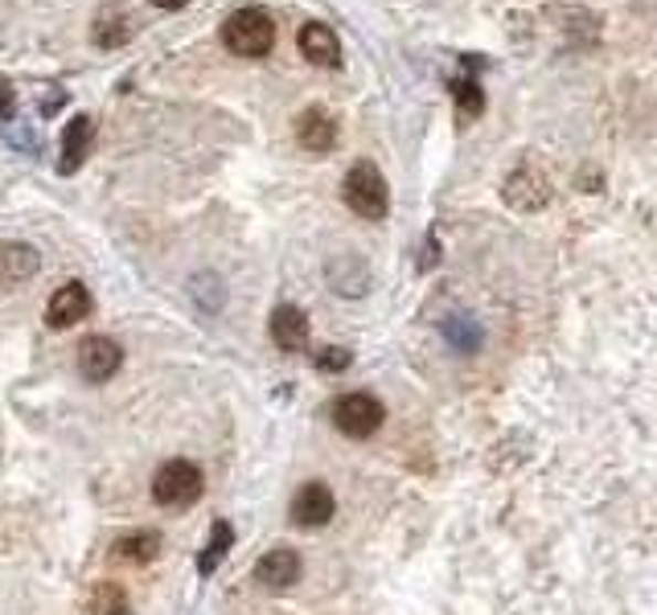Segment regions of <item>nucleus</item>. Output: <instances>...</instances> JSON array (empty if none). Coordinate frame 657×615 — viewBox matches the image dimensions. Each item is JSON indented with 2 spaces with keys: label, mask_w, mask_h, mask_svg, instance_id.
Segmentation results:
<instances>
[{
  "label": "nucleus",
  "mask_w": 657,
  "mask_h": 615,
  "mask_svg": "<svg viewBox=\"0 0 657 615\" xmlns=\"http://www.w3.org/2000/svg\"><path fill=\"white\" fill-rule=\"evenodd\" d=\"M222 45L239 57L272 54V45H276V21H272V13L255 9V4L234 9V13L222 21Z\"/></svg>",
  "instance_id": "1"
},
{
  "label": "nucleus",
  "mask_w": 657,
  "mask_h": 615,
  "mask_svg": "<svg viewBox=\"0 0 657 615\" xmlns=\"http://www.w3.org/2000/svg\"><path fill=\"white\" fill-rule=\"evenodd\" d=\"M341 198H346V205H350L353 214L370 218V222L386 218V210H391V189H386V177H382L370 160H362V165H353V169L346 172Z\"/></svg>",
  "instance_id": "2"
},
{
  "label": "nucleus",
  "mask_w": 657,
  "mask_h": 615,
  "mask_svg": "<svg viewBox=\"0 0 657 615\" xmlns=\"http://www.w3.org/2000/svg\"><path fill=\"white\" fill-rule=\"evenodd\" d=\"M202 468L190 464V459H169L157 468L152 476V501L161 505V509H190L198 497H202Z\"/></svg>",
  "instance_id": "3"
},
{
  "label": "nucleus",
  "mask_w": 657,
  "mask_h": 615,
  "mask_svg": "<svg viewBox=\"0 0 657 615\" xmlns=\"http://www.w3.org/2000/svg\"><path fill=\"white\" fill-rule=\"evenodd\" d=\"M382 423H386V406H382L374 394H365V390L341 394V399L333 402V427L341 431V435H350V439L379 435Z\"/></svg>",
  "instance_id": "4"
},
{
  "label": "nucleus",
  "mask_w": 657,
  "mask_h": 615,
  "mask_svg": "<svg viewBox=\"0 0 657 615\" xmlns=\"http://www.w3.org/2000/svg\"><path fill=\"white\" fill-rule=\"evenodd\" d=\"M78 373H83V382H91V386H103V382H112L119 373V365H124V349H119L112 337H87V341L78 344Z\"/></svg>",
  "instance_id": "5"
},
{
  "label": "nucleus",
  "mask_w": 657,
  "mask_h": 615,
  "mask_svg": "<svg viewBox=\"0 0 657 615\" xmlns=\"http://www.w3.org/2000/svg\"><path fill=\"white\" fill-rule=\"evenodd\" d=\"M501 198L510 201L513 210H542L547 198H551V181H547V172L534 169V165H518V169L506 177V185H501Z\"/></svg>",
  "instance_id": "6"
},
{
  "label": "nucleus",
  "mask_w": 657,
  "mask_h": 615,
  "mask_svg": "<svg viewBox=\"0 0 657 615\" xmlns=\"http://www.w3.org/2000/svg\"><path fill=\"white\" fill-rule=\"evenodd\" d=\"M136 29H140L136 13H131L128 4L112 0V4H103L99 13H95V21H91V42L99 45V50H119V45H128L131 38H136Z\"/></svg>",
  "instance_id": "7"
},
{
  "label": "nucleus",
  "mask_w": 657,
  "mask_h": 615,
  "mask_svg": "<svg viewBox=\"0 0 657 615\" xmlns=\"http://www.w3.org/2000/svg\"><path fill=\"white\" fill-rule=\"evenodd\" d=\"M337 513V501L333 492H329V485H321V480H308V485L296 488L293 497V521L300 526V530H321V526H329Z\"/></svg>",
  "instance_id": "8"
},
{
  "label": "nucleus",
  "mask_w": 657,
  "mask_h": 615,
  "mask_svg": "<svg viewBox=\"0 0 657 615\" xmlns=\"http://www.w3.org/2000/svg\"><path fill=\"white\" fill-rule=\"evenodd\" d=\"M91 316V291L87 284H78V279H66V284L50 296L45 304V325L50 329H71L78 320H87Z\"/></svg>",
  "instance_id": "9"
},
{
  "label": "nucleus",
  "mask_w": 657,
  "mask_h": 615,
  "mask_svg": "<svg viewBox=\"0 0 657 615\" xmlns=\"http://www.w3.org/2000/svg\"><path fill=\"white\" fill-rule=\"evenodd\" d=\"M300 579V554L293 545H272L259 562H255V583L267 591H288Z\"/></svg>",
  "instance_id": "10"
},
{
  "label": "nucleus",
  "mask_w": 657,
  "mask_h": 615,
  "mask_svg": "<svg viewBox=\"0 0 657 615\" xmlns=\"http://www.w3.org/2000/svg\"><path fill=\"white\" fill-rule=\"evenodd\" d=\"M296 144H300L305 152H317V157L333 152V144H337L333 115L325 112V107H305V112L296 115Z\"/></svg>",
  "instance_id": "11"
},
{
  "label": "nucleus",
  "mask_w": 657,
  "mask_h": 615,
  "mask_svg": "<svg viewBox=\"0 0 657 615\" xmlns=\"http://www.w3.org/2000/svg\"><path fill=\"white\" fill-rule=\"evenodd\" d=\"M267 329H272V341H276V349H284V353H305L308 316L300 312L296 304H279L276 312H272V320H267Z\"/></svg>",
  "instance_id": "12"
},
{
  "label": "nucleus",
  "mask_w": 657,
  "mask_h": 615,
  "mask_svg": "<svg viewBox=\"0 0 657 615\" xmlns=\"http://www.w3.org/2000/svg\"><path fill=\"white\" fill-rule=\"evenodd\" d=\"M91 140H95V119L91 115H74L66 131H62V160H59V172L62 177H71V172L83 169V160L91 152Z\"/></svg>",
  "instance_id": "13"
},
{
  "label": "nucleus",
  "mask_w": 657,
  "mask_h": 615,
  "mask_svg": "<svg viewBox=\"0 0 657 615\" xmlns=\"http://www.w3.org/2000/svg\"><path fill=\"white\" fill-rule=\"evenodd\" d=\"M42 267V255H38V246L30 243H0V284L4 287H17L33 279Z\"/></svg>",
  "instance_id": "14"
},
{
  "label": "nucleus",
  "mask_w": 657,
  "mask_h": 615,
  "mask_svg": "<svg viewBox=\"0 0 657 615\" xmlns=\"http://www.w3.org/2000/svg\"><path fill=\"white\" fill-rule=\"evenodd\" d=\"M296 45H300V54H305L312 66H337V62H341V42H337L333 29L321 25V21H308V25L300 29V38H296Z\"/></svg>",
  "instance_id": "15"
},
{
  "label": "nucleus",
  "mask_w": 657,
  "mask_h": 615,
  "mask_svg": "<svg viewBox=\"0 0 657 615\" xmlns=\"http://www.w3.org/2000/svg\"><path fill=\"white\" fill-rule=\"evenodd\" d=\"M329 279H333V291H341V296H362L370 287V272H365V263L353 251H346V255H337L329 263Z\"/></svg>",
  "instance_id": "16"
},
{
  "label": "nucleus",
  "mask_w": 657,
  "mask_h": 615,
  "mask_svg": "<svg viewBox=\"0 0 657 615\" xmlns=\"http://www.w3.org/2000/svg\"><path fill=\"white\" fill-rule=\"evenodd\" d=\"M116 559L119 562H131V566H145V562H152L157 554H161V533L152 530H136V533H124L116 545Z\"/></svg>",
  "instance_id": "17"
},
{
  "label": "nucleus",
  "mask_w": 657,
  "mask_h": 615,
  "mask_svg": "<svg viewBox=\"0 0 657 615\" xmlns=\"http://www.w3.org/2000/svg\"><path fill=\"white\" fill-rule=\"evenodd\" d=\"M231 545H234L231 521H214V526H210V538H205V545H202V554H198V574L219 571V562L231 554Z\"/></svg>",
  "instance_id": "18"
},
{
  "label": "nucleus",
  "mask_w": 657,
  "mask_h": 615,
  "mask_svg": "<svg viewBox=\"0 0 657 615\" xmlns=\"http://www.w3.org/2000/svg\"><path fill=\"white\" fill-rule=\"evenodd\" d=\"M444 337H448L460 353H473V349L481 344V329H477L468 316H448V320H444Z\"/></svg>",
  "instance_id": "19"
},
{
  "label": "nucleus",
  "mask_w": 657,
  "mask_h": 615,
  "mask_svg": "<svg viewBox=\"0 0 657 615\" xmlns=\"http://www.w3.org/2000/svg\"><path fill=\"white\" fill-rule=\"evenodd\" d=\"M456 112H460V119H477V115L485 112V95L473 78H460V83H456Z\"/></svg>",
  "instance_id": "20"
},
{
  "label": "nucleus",
  "mask_w": 657,
  "mask_h": 615,
  "mask_svg": "<svg viewBox=\"0 0 657 615\" xmlns=\"http://www.w3.org/2000/svg\"><path fill=\"white\" fill-rule=\"evenodd\" d=\"M193 296H198V300H202L210 312H219L222 287H219V279H214V275H198V279H193Z\"/></svg>",
  "instance_id": "21"
},
{
  "label": "nucleus",
  "mask_w": 657,
  "mask_h": 615,
  "mask_svg": "<svg viewBox=\"0 0 657 615\" xmlns=\"http://www.w3.org/2000/svg\"><path fill=\"white\" fill-rule=\"evenodd\" d=\"M350 361H353L350 349H333V344H329V349H321V353H317V370H321V373H341V370H350Z\"/></svg>",
  "instance_id": "22"
},
{
  "label": "nucleus",
  "mask_w": 657,
  "mask_h": 615,
  "mask_svg": "<svg viewBox=\"0 0 657 615\" xmlns=\"http://www.w3.org/2000/svg\"><path fill=\"white\" fill-rule=\"evenodd\" d=\"M13 112H17V91L9 83H0V119L9 124V119H13Z\"/></svg>",
  "instance_id": "23"
},
{
  "label": "nucleus",
  "mask_w": 657,
  "mask_h": 615,
  "mask_svg": "<svg viewBox=\"0 0 657 615\" xmlns=\"http://www.w3.org/2000/svg\"><path fill=\"white\" fill-rule=\"evenodd\" d=\"M148 4H157V9H165V13H173V9H186L190 0H148Z\"/></svg>",
  "instance_id": "24"
},
{
  "label": "nucleus",
  "mask_w": 657,
  "mask_h": 615,
  "mask_svg": "<svg viewBox=\"0 0 657 615\" xmlns=\"http://www.w3.org/2000/svg\"><path fill=\"white\" fill-rule=\"evenodd\" d=\"M107 615H131V612H128V607H124V603H119V607H112V612H107Z\"/></svg>",
  "instance_id": "25"
}]
</instances>
